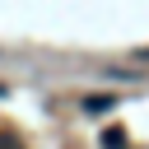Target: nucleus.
<instances>
[{"instance_id":"f03ea898","label":"nucleus","mask_w":149,"mask_h":149,"mask_svg":"<svg viewBox=\"0 0 149 149\" xmlns=\"http://www.w3.org/2000/svg\"><path fill=\"white\" fill-rule=\"evenodd\" d=\"M112 102H116V98H107V93H93V98H84V107H88V112H107Z\"/></svg>"},{"instance_id":"f257e3e1","label":"nucleus","mask_w":149,"mask_h":149,"mask_svg":"<svg viewBox=\"0 0 149 149\" xmlns=\"http://www.w3.org/2000/svg\"><path fill=\"white\" fill-rule=\"evenodd\" d=\"M102 149H126V130L121 126H107L102 130Z\"/></svg>"},{"instance_id":"7ed1b4c3","label":"nucleus","mask_w":149,"mask_h":149,"mask_svg":"<svg viewBox=\"0 0 149 149\" xmlns=\"http://www.w3.org/2000/svg\"><path fill=\"white\" fill-rule=\"evenodd\" d=\"M0 149H23V144H19L14 135H0Z\"/></svg>"}]
</instances>
